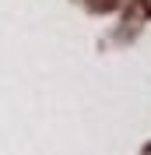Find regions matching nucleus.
Segmentation results:
<instances>
[{"label":"nucleus","mask_w":151,"mask_h":155,"mask_svg":"<svg viewBox=\"0 0 151 155\" xmlns=\"http://www.w3.org/2000/svg\"><path fill=\"white\" fill-rule=\"evenodd\" d=\"M130 18H151V0H137V4L127 11V21Z\"/></svg>","instance_id":"obj_1"}]
</instances>
